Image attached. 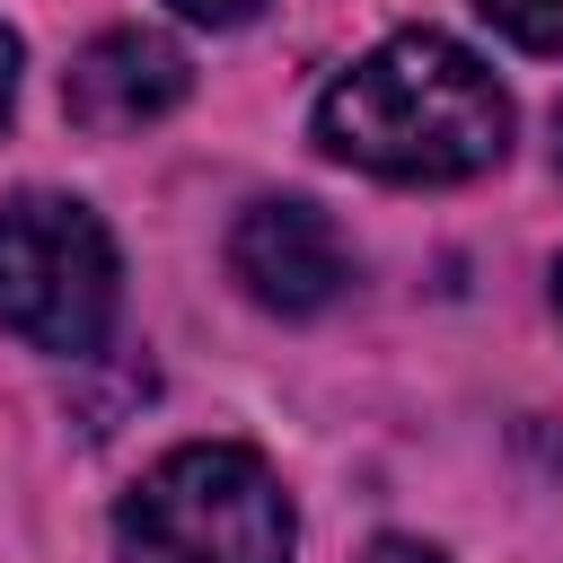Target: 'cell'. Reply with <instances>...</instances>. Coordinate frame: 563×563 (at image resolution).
<instances>
[{
	"label": "cell",
	"mask_w": 563,
	"mask_h": 563,
	"mask_svg": "<svg viewBox=\"0 0 563 563\" xmlns=\"http://www.w3.org/2000/svg\"><path fill=\"white\" fill-rule=\"evenodd\" d=\"M317 141L396 185H457L510 150V97L457 35L405 26L317 97Z\"/></svg>",
	"instance_id": "obj_1"
},
{
	"label": "cell",
	"mask_w": 563,
	"mask_h": 563,
	"mask_svg": "<svg viewBox=\"0 0 563 563\" xmlns=\"http://www.w3.org/2000/svg\"><path fill=\"white\" fill-rule=\"evenodd\" d=\"M290 493L255 449L229 440L158 457L114 510L123 563H290Z\"/></svg>",
	"instance_id": "obj_2"
},
{
	"label": "cell",
	"mask_w": 563,
	"mask_h": 563,
	"mask_svg": "<svg viewBox=\"0 0 563 563\" xmlns=\"http://www.w3.org/2000/svg\"><path fill=\"white\" fill-rule=\"evenodd\" d=\"M0 325L35 352H97L114 325V238L70 194L0 202Z\"/></svg>",
	"instance_id": "obj_3"
},
{
	"label": "cell",
	"mask_w": 563,
	"mask_h": 563,
	"mask_svg": "<svg viewBox=\"0 0 563 563\" xmlns=\"http://www.w3.org/2000/svg\"><path fill=\"white\" fill-rule=\"evenodd\" d=\"M185 88H194V70H185V53H176L167 35H150V26H114V35H97V44L70 62L62 106H70V123H79V132L123 141V132H141V123L176 114V106H185Z\"/></svg>",
	"instance_id": "obj_4"
},
{
	"label": "cell",
	"mask_w": 563,
	"mask_h": 563,
	"mask_svg": "<svg viewBox=\"0 0 563 563\" xmlns=\"http://www.w3.org/2000/svg\"><path fill=\"white\" fill-rule=\"evenodd\" d=\"M229 273L246 282V299L282 317H317L343 290V238L317 202H255L229 229Z\"/></svg>",
	"instance_id": "obj_5"
},
{
	"label": "cell",
	"mask_w": 563,
	"mask_h": 563,
	"mask_svg": "<svg viewBox=\"0 0 563 563\" xmlns=\"http://www.w3.org/2000/svg\"><path fill=\"white\" fill-rule=\"evenodd\" d=\"M510 44H528V53H563V0H475Z\"/></svg>",
	"instance_id": "obj_6"
},
{
	"label": "cell",
	"mask_w": 563,
	"mask_h": 563,
	"mask_svg": "<svg viewBox=\"0 0 563 563\" xmlns=\"http://www.w3.org/2000/svg\"><path fill=\"white\" fill-rule=\"evenodd\" d=\"M176 9H185L194 26H246V18L264 9V0H176Z\"/></svg>",
	"instance_id": "obj_7"
},
{
	"label": "cell",
	"mask_w": 563,
	"mask_h": 563,
	"mask_svg": "<svg viewBox=\"0 0 563 563\" xmlns=\"http://www.w3.org/2000/svg\"><path fill=\"white\" fill-rule=\"evenodd\" d=\"M361 563H440V554H431V545H413V537H378Z\"/></svg>",
	"instance_id": "obj_8"
},
{
	"label": "cell",
	"mask_w": 563,
	"mask_h": 563,
	"mask_svg": "<svg viewBox=\"0 0 563 563\" xmlns=\"http://www.w3.org/2000/svg\"><path fill=\"white\" fill-rule=\"evenodd\" d=\"M9 97H18V35L0 26V114H9Z\"/></svg>",
	"instance_id": "obj_9"
},
{
	"label": "cell",
	"mask_w": 563,
	"mask_h": 563,
	"mask_svg": "<svg viewBox=\"0 0 563 563\" xmlns=\"http://www.w3.org/2000/svg\"><path fill=\"white\" fill-rule=\"evenodd\" d=\"M554 158H563V114H554Z\"/></svg>",
	"instance_id": "obj_10"
},
{
	"label": "cell",
	"mask_w": 563,
	"mask_h": 563,
	"mask_svg": "<svg viewBox=\"0 0 563 563\" xmlns=\"http://www.w3.org/2000/svg\"><path fill=\"white\" fill-rule=\"evenodd\" d=\"M554 299H563V264H554Z\"/></svg>",
	"instance_id": "obj_11"
}]
</instances>
